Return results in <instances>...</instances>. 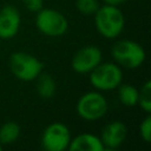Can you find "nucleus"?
I'll use <instances>...</instances> for the list:
<instances>
[{"label": "nucleus", "instance_id": "1", "mask_svg": "<svg viewBox=\"0 0 151 151\" xmlns=\"http://www.w3.org/2000/svg\"><path fill=\"white\" fill-rule=\"evenodd\" d=\"M94 15V26L98 33L106 39L118 38L124 31L125 17L118 6L106 5L99 6Z\"/></svg>", "mask_w": 151, "mask_h": 151}, {"label": "nucleus", "instance_id": "2", "mask_svg": "<svg viewBox=\"0 0 151 151\" xmlns=\"http://www.w3.org/2000/svg\"><path fill=\"white\" fill-rule=\"evenodd\" d=\"M111 55L117 65L124 68L134 70L143 65L146 58L144 47L137 41L120 39L112 45Z\"/></svg>", "mask_w": 151, "mask_h": 151}, {"label": "nucleus", "instance_id": "3", "mask_svg": "<svg viewBox=\"0 0 151 151\" xmlns=\"http://www.w3.org/2000/svg\"><path fill=\"white\" fill-rule=\"evenodd\" d=\"M8 66L12 74L21 81H33L44 71V64L27 52H14L9 55Z\"/></svg>", "mask_w": 151, "mask_h": 151}, {"label": "nucleus", "instance_id": "4", "mask_svg": "<svg viewBox=\"0 0 151 151\" xmlns=\"http://www.w3.org/2000/svg\"><path fill=\"white\" fill-rule=\"evenodd\" d=\"M88 74L90 84L97 91H112L123 83L122 67L111 61H101Z\"/></svg>", "mask_w": 151, "mask_h": 151}, {"label": "nucleus", "instance_id": "5", "mask_svg": "<svg viewBox=\"0 0 151 151\" xmlns=\"http://www.w3.org/2000/svg\"><path fill=\"white\" fill-rule=\"evenodd\" d=\"M107 107V100L100 91H88L81 94L76 105L78 116L87 122L101 119L106 114Z\"/></svg>", "mask_w": 151, "mask_h": 151}, {"label": "nucleus", "instance_id": "6", "mask_svg": "<svg viewBox=\"0 0 151 151\" xmlns=\"http://www.w3.org/2000/svg\"><path fill=\"white\" fill-rule=\"evenodd\" d=\"M35 14V27L44 35L57 38L67 32L68 21L59 11L54 8H41Z\"/></svg>", "mask_w": 151, "mask_h": 151}, {"label": "nucleus", "instance_id": "7", "mask_svg": "<svg viewBox=\"0 0 151 151\" xmlns=\"http://www.w3.org/2000/svg\"><path fill=\"white\" fill-rule=\"evenodd\" d=\"M71 142L70 129L61 122L48 124L41 133V146L46 151H65Z\"/></svg>", "mask_w": 151, "mask_h": 151}, {"label": "nucleus", "instance_id": "8", "mask_svg": "<svg viewBox=\"0 0 151 151\" xmlns=\"http://www.w3.org/2000/svg\"><path fill=\"white\" fill-rule=\"evenodd\" d=\"M103 61V53L96 45H86L79 48L71 60V67L76 73H90Z\"/></svg>", "mask_w": 151, "mask_h": 151}, {"label": "nucleus", "instance_id": "9", "mask_svg": "<svg viewBox=\"0 0 151 151\" xmlns=\"http://www.w3.org/2000/svg\"><path fill=\"white\" fill-rule=\"evenodd\" d=\"M21 17L19 9L13 5H6L0 9V39L14 38L20 28Z\"/></svg>", "mask_w": 151, "mask_h": 151}, {"label": "nucleus", "instance_id": "10", "mask_svg": "<svg viewBox=\"0 0 151 151\" xmlns=\"http://www.w3.org/2000/svg\"><path fill=\"white\" fill-rule=\"evenodd\" d=\"M126 136H127L126 125L120 120H113L107 123L103 127L99 138L105 150H114L118 149L125 142Z\"/></svg>", "mask_w": 151, "mask_h": 151}, {"label": "nucleus", "instance_id": "11", "mask_svg": "<svg viewBox=\"0 0 151 151\" xmlns=\"http://www.w3.org/2000/svg\"><path fill=\"white\" fill-rule=\"evenodd\" d=\"M67 150L70 151H104V145L100 138L96 134L84 132L74 138H71Z\"/></svg>", "mask_w": 151, "mask_h": 151}, {"label": "nucleus", "instance_id": "12", "mask_svg": "<svg viewBox=\"0 0 151 151\" xmlns=\"http://www.w3.org/2000/svg\"><path fill=\"white\" fill-rule=\"evenodd\" d=\"M35 88L39 97L44 99H51L57 92V83L50 73L42 71L35 78Z\"/></svg>", "mask_w": 151, "mask_h": 151}, {"label": "nucleus", "instance_id": "13", "mask_svg": "<svg viewBox=\"0 0 151 151\" xmlns=\"http://www.w3.org/2000/svg\"><path fill=\"white\" fill-rule=\"evenodd\" d=\"M20 133H21V129L18 123L13 120L4 123L0 126V144L4 146L15 143L20 137Z\"/></svg>", "mask_w": 151, "mask_h": 151}, {"label": "nucleus", "instance_id": "14", "mask_svg": "<svg viewBox=\"0 0 151 151\" xmlns=\"http://www.w3.org/2000/svg\"><path fill=\"white\" fill-rule=\"evenodd\" d=\"M119 101L126 107H134L138 105V88L132 84H120L118 87Z\"/></svg>", "mask_w": 151, "mask_h": 151}, {"label": "nucleus", "instance_id": "15", "mask_svg": "<svg viewBox=\"0 0 151 151\" xmlns=\"http://www.w3.org/2000/svg\"><path fill=\"white\" fill-rule=\"evenodd\" d=\"M138 105L145 112H151V81L146 80L138 90Z\"/></svg>", "mask_w": 151, "mask_h": 151}, {"label": "nucleus", "instance_id": "16", "mask_svg": "<svg viewBox=\"0 0 151 151\" xmlns=\"http://www.w3.org/2000/svg\"><path fill=\"white\" fill-rule=\"evenodd\" d=\"M98 0H76V8L84 15H93L99 8Z\"/></svg>", "mask_w": 151, "mask_h": 151}, {"label": "nucleus", "instance_id": "17", "mask_svg": "<svg viewBox=\"0 0 151 151\" xmlns=\"http://www.w3.org/2000/svg\"><path fill=\"white\" fill-rule=\"evenodd\" d=\"M139 136L145 143L151 140V117L150 113H146V117L139 124Z\"/></svg>", "mask_w": 151, "mask_h": 151}, {"label": "nucleus", "instance_id": "18", "mask_svg": "<svg viewBox=\"0 0 151 151\" xmlns=\"http://www.w3.org/2000/svg\"><path fill=\"white\" fill-rule=\"evenodd\" d=\"M25 8L32 13H38L44 8V0H21Z\"/></svg>", "mask_w": 151, "mask_h": 151}, {"label": "nucleus", "instance_id": "19", "mask_svg": "<svg viewBox=\"0 0 151 151\" xmlns=\"http://www.w3.org/2000/svg\"><path fill=\"white\" fill-rule=\"evenodd\" d=\"M103 1H104V4H106V5H112V6H119V5L124 4V2H126L127 0H103Z\"/></svg>", "mask_w": 151, "mask_h": 151}, {"label": "nucleus", "instance_id": "20", "mask_svg": "<svg viewBox=\"0 0 151 151\" xmlns=\"http://www.w3.org/2000/svg\"><path fill=\"white\" fill-rule=\"evenodd\" d=\"M1 150H2V145L0 144V151H1Z\"/></svg>", "mask_w": 151, "mask_h": 151}]
</instances>
